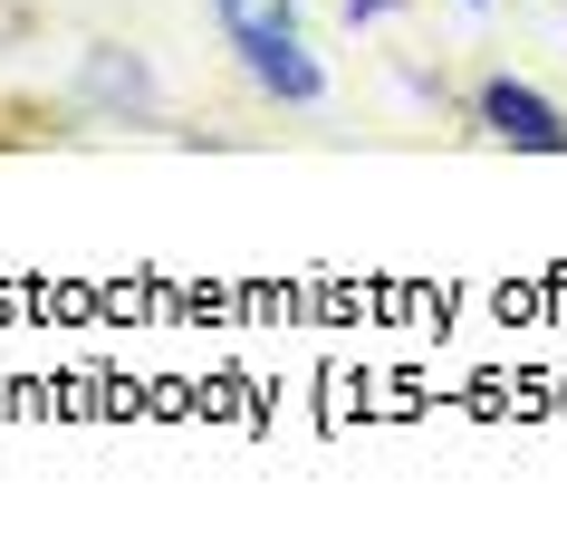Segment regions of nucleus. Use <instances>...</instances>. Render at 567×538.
Masks as SVG:
<instances>
[{
	"instance_id": "nucleus-2",
	"label": "nucleus",
	"mask_w": 567,
	"mask_h": 538,
	"mask_svg": "<svg viewBox=\"0 0 567 538\" xmlns=\"http://www.w3.org/2000/svg\"><path fill=\"white\" fill-rule=\"evenodd\" d=\"M481 116H491V135H509V145H538V154H567V125L548 116V106H538L529 87H509V77H501V87H491V96H481Z\"/></svg>"
},
{
	"instance_id": "nucleus-1",
	"label": "nucleus",
	"mask_w": 567,
	"mask_h": 538,
	"mask_svg": "<svg viewBox=\"0 0 567 538\" xmlns=\"http://www.w3.org/2000/svg\"><path fill=\"white\" fill-rule=\"evenodd\" d=\"M221 20H231V39L250 49L260 87H279V96H318V68L299 59V20H289L279 0H221Z\"/></svg>"
}]
</instances>
